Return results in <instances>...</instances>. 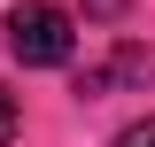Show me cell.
I'll list each match as a JSON object with an SVG mask.
<instances>
[{"label":"cell","instance_id":"5","mask_svg":"<svg viewBox=\"0 0 155 147\" xmlns=\"http://www.w3.org/2000/svg\"><path fill=\"white\" fill-rule=\"evenodd\" d=\"M116 147H155V116H140V124H124V132H116Z\"/></svg>","mask_w":155,"mask_h":147},{"label":"cell","instance_id":"2","mask_svg":"<svg viewBox=\"0 0 155 147\" xmlns=\"http://www.w3.org/2000/svg\"><path fill=\"white\" fill-rule=\"evenodd\" d=\"M140 77H155V47H116L109 70H85V85L78 93H109V85H140Z\"/></svg>","mask_w":155,"mask_h":147},{"label":"cell","instance_id":"4","mask_svg":"<svg viewBox=\"0 0 155 147\" xmlns=\"http://www.w3.org/2000/svg\"><path fill=\"white\" fill-rule=\"evenodd\" d=\"M16 132H23V109H16V93H8V85H0V147H8V139H16Z\"/></svg>","mask_w":155,"mask_h":147},{"label":"cell","instance_id":"3","mask_svg":"<svg viewBox=\"0 0 155 147\" xmlns=\"http://www.w3.org/2000/svg\"><path fill=\"white\" fill-rule=\"evenodd\" d=\"M132 16V0H85V23H124Z\"/></svg>","mask_w":155,"mask_h":147},{"label":"cell","instance_id":"1","mask_svg":"<svg viewBox=\"0 0 155 147\" xmlns=\"http://www.w3.org/2000/svg\"><path fill=\"white\" fill-rule=\"evenodd\" d=\"M70 47H78V31H70V16H62L54 0H16L8 8V54L23 70H62Z\"/></svg>","mask_w":155,"mask_h":147}]
</instances>
